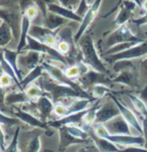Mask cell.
<instances>
[{
    "label": "cell",
    "instance_id": "277c9868",
    "mask_svg": "<svg viewBox=\"0 0 147 152\" xmlns=\"http://www.w3.org/2000/svg\"><path fill=\"white\" fill-rule=\"evenodd\" d=\"M42 66L43 69H45V72L48 75V77H50L53 81H55L61 85H66V86L72 87L73 89L77 90V91L82 93V94L89 95L83 88H82V86L79 83H76L74 80L69 79L68 77L66 76V74H64V69L59 68L58 66L53 65V64L48 63V61H43V63H42Z\"/></svg>",
    "mask_w": 147,
    "mask_h": 152
},
{
    "label": "cell",
    "instance_id": "603a6c76",
    "mask_svg": "<svg viewBox=\"0 0 147 152\" xmlns=\"http://www.w3.org/2000/svg\"><path fill=\"white\" fill-rule=\"evenodd\" d=\"M18 56H19V53H17L16 50H11V48H5V50H3V58L9 64L10 66L13 69V71L15 72V74H16L17 78H18V81L20 83V81H21L23 78L21 75H20L19 69H18V64H17Z\"/></svg>",
    "mask_w": 147,
    "mask_h": 152
},
{
    "label": "cell",
    "instance_id": "7dc6e473",
    "mask_svg": "<svg viewBox=\"0 0 147 152\" xmlns=\"http://www.w3.org/2000/svg\"><path fill=\"white\" fill-rule=\"evenodd\" d=\"M141 98L144 100H147V84L144 86L142 91H141Z\"/></svg>",
    "mask_w": 147,
    "mask_h": 152
},
{
    "label": "cell",
    "instance_id": "ffe728a7",
    "mask_svg": "<svg viewBox=\"0 0 147 152\" xmlns=\"http://www.w3.org/2000/svg\"><path fill=\"white\" fill-rule=\"evenodd\" d=\"M59 134H60V145H59V150L60 151L66 150L67 148L69 147L71 145H74V144H83L87 142L85 140H81V139L72 136L64 127H61L59 129Z\"/></svg>",
    "mask_w": 147,
    "mask_h": 152
},
{
    "label": "cell",
    "instance_id": "60d3db41",
    "mask_svg": "<svg viewBox=\"0 0 147 152\" xmlns=\"http://www.w3.org/2000/svg\"><path fill=\"white\" fill-rule=\"evenodd\" d=\"M80 1L81 0H59V4H61V6L66 7L69 10L76 11L77 7L79 6Z\"/></svg>",
    "mask_w": 147,
    "mask_h": 152
},
{
    "label": "cell",
    "instance_id": "11a10c76",
    "mask_svg": "<svg viewBox=\"0 0 147 152\" xmlns=\"http://www.w3.org/2000/svg\"><path fill=\"white\" fill-rule=\"evenodd\" d=\"M0 12H1V9H0Z\"/></svg>",
    "mask_w": 147,
    "mask_h": 152
},
{
    "label": "cell",
    "instance_id": "4fadbf2b",
    "mask_svg": "<svg viewBox=\"0 0 147 152\" xmlns=\"http://www.w3.org/2000/svg\"><path fill=\"white\" fill-rule=\"evenodd\" d=\"M106 129L112 135H132L131 126L121 115L116 116L105 124Z\"/></svg>",
    "mask_w": 147,
    "mask_h": 152
},
{
    "label": "cell",
    "instance_id": "db71d44e",
    "mask_svg": "<svg viewBox=\"0 0 147 152\" xmlns=\"http://www.w3.org/2000/svg\"><path fill=\"white\" fill-rule=\"evenodd\" d=\"M2 22H3V19H2V18H1V17H0V25H1V24H2Z\"/></svg>",
    "mask_w": 147,
    "mask_h": 152
},
{
    "label": "cell",
    "instance_id": "9c48e42d",
    "mask_svg": "<svg viewBox=\"0 0 147 152\" xmlns=\"http://www.w3.org/2000/svg\"><path fill=\"white\" fill-rule=\"evenodd\" d=\"M103 0H96L95 3H93L91 6H90L89 10H88L87 14L83 17V20L80 23V26L77 30V32L75 33L74 35V40L75 42L78 43L79 40L81 39V37L86 33L87 29L89 28V26L91 25V23L94 21V19L96 18V16L98 15V12L100 10V7H101Z\"/></svg>",
    "mask_w": 147,
    "mask_h": 152
},
{
    "label": "cell",
    "instance_id": "7a4b0ae2",
    "mask_svg": "<svg viewBox=\"0 0 147 152\" xmlns=\"http://www.w3.org/2000/svg\"><path fill=\"white\" fill-rule=\"evenodd\" d=\"M42 90L53 102L60 103L66 99H95L90 95H85L73 89L72 87L61 85L56 82H53V80H43L42 81Z\"/></svg>",
    "mask_w": 147,
    "mask_h": 152
},
{
    "label": "cell",
    "instance_id": "83f0119b",
    "mask_svg": "<svg viewBox=\"0 0 147 152\" xmlns=\"http://www.w3.org/2000/svg\"><path fill=\"white\" fill-rule=\"evenodd\" d=\"M25 93H26V95L28 96L30 100H31L32 102H35L37 101L38 99H39L40 97H42L43 95L45 94V91L40 88L39 86H37V85L35 84H31L29 85L26 89H25Z\"/></svg>",
    "mask_w": 147,
    "mask_h": 152
},
{
    "label": "cell",
    "instance_id": "b9f144b4",
    "mask_svg": "<svg viewBox=\"0 0 147 152\" xmlns=\"http://www.w3.org/2000/svg\"><path fill=\"white\" fill-rule=\"evenodd\" d=\"M89 8H90V5L87 3L86 0H81V1H80L79 6L77 7V9H76V11H75V12H76V13L78 14L80 17H82V18H83L85 15L87 14Z\"/></svg>",
    "mask_w": 147,
    "mask_h": 152
},
{
    "label": "cell",
    "instance_id": "8d00e7d4",
    "mask_svg": "<svg viewBox=\"0 0 147 152\" xmlns=\"http://www.w3.org/2000/svg\"><path fill=\"white\" fill-rule=\"evenodd\" d=\"M42 148V141H40L39 136H35L30 140L29 144L27 145L24 152H39Z\"/></svg>",
    "mask_w": 147,
    "mask_h": 152
},
{
    "label": "cell",
    "instance_id": "d6a6232c",
    "mask_svg": "<svg viewBox=\"0 0 147 152\" xmlns=\"http://www.w3.org/2000/svg\"><path fill=\"white\" fill-rule=\"evenodd\" d=\"M20 128H16L15 132L12 136V139L10 143L7 145V147L4 149L3 152H18V138H19Z\"/></svg>",
    "mask_w": 147,
    "mask_h": 152
},
{
    "label": "cell",
    "instance_id": "8992f818",
    "mask_svg": "<svg viewBox=\"0 0 147 152\" xmlns=\"http://www.w3.org/2000/svg\"><path fill=\"white\" fill-rule=\"evenodd\" d=\"M147 56V42L143 40L142 42H139L132 48H128L122 53H116V55L107 56V61L110 64H116L118 61H132L135 58H142Z\"/></svg>",
    "mask_w": 147,
    "mask_h": 152
},
{
    "label": "cell",
    "instance_id": "d6986e66",
    "mask_svg": "<svg viewBox=\"0 0 147 152\" xmlns=\"http://www.w3.org/2000/svg\"><path fill=\"white\" fill-rule=\"evenodd\" d=\"M69 21V20L64 18V17L60 16V15L48 11L45 16H43L42 25L45 27L48 28V29L53 30V31H56V30L60 29L61 27L64 26Z\"/></svg>",
    "mask_w": 147,
    "mask_h": 152
},
{
    "label": "cell",
    "instance_id": "4dcf8cb0",
    "mask_svg": "<svg viewBox=\"0 0 147 152\" xmlns=\"http://www.w3.org/2000/svg\"><path fill=\"white\" fill-rule=\"evenodd\" d=\"M98 105H94V106L90 107L89 109L86 110V113L84 115V124L86 125H92L93 123L96 122V115L98 110Z\"/></svg>",
    "mask_w": 147,
    "mask_h": 152
},
{
    "label": "cell",
    "instance_id": "484cf974",
    "mask_svg": "<svg viewBox=\"0 0 147 152\" xmlns=\"http://www.w3.org/2000/svg\"><path fill=\"white\" fill-rule=\"evenodd\" d=\"M92 138L100 152H119V149L116 146V144L111 142L108 139L99 137L95 134L92 136Z\"/></svg>",
    "mask_w": 147,
    "mask_h": 152
},
{
    "label": "cell",
    "instance_id": "7c38bea8",
    "mask_svg": "<svg viewBox=\"0 0 147 152\" xmlns=\"http://www.w3.org/2000/svg\"><path fill=\"white\" fill-rule=\"evenodd\" d=\"M137 3L134 0H123L122 4L120 6L119 12L114 19V24L116 26H122L126 25L128 21H131L133 18V12L137 7Z\"/></svg>",
    "mask_w": 147,
    "mask_h": 152
},
{
    "label": "cell",
    "instance_id": "836d02e7",
    "mask_svg": "<svg viewBox=\"0 0 147 152\" xmlns=\"http://www.w3.org/2000/svg\"><path fill=\"white\" fill-rule=\"evenodd\" d=\"M131 81H132V74L129 73V71H121V73L112 80V83L131 85Z\"/></svg>",
    "mask_w": 147,
    "mask_h": 152
},
{
    "label": "cell",
    "instance_id": "52a82bcc",
    "mask_svg": "<svg viewBox=\"0 0 147 152\" xmlns=\"http://www.w3.org/2000/svg\"><path fill=\"white\" fill-rule=\"evenodd\" d=\"M28 35L51 48H56L59 42V37L55 31L45 27L43 25L31 24Z\"/></svg>",
    "mask_w": 147,
    "mask_h": 152
},
{
    "label": "cell",
    "instance_id": "e575fe53",
    "mask_svg": "<svg viewBox=\"0 0 147 152\" xmlns=\"http://www.w3.org/2000/svg\"><path fill=\"white\" fill-rule=\"evenodd\" d=\"M72 45H73L72 42L61 39V40H59L58 45H56V50H58L61 56H68L69 53V51H71Z\"/></svg>",
    "mask_w": 147,
    "mask_h": 152
},
{
    "label": "cell",
    "instance_id": "f546056e",
    "mask_svg": "<svg viewBox=\"0 0 147 152\" xmlns=\"http://www.w3.org/2000/svg\"><path fill=\"white\" fill-rule=\"evenodd\" d=\"M129 98H130L131 103H132L136 112L143 115V117H147V106H146L145 102H144L141 98H138V97L134 96V95H129Z\"/></svg>",
    "mask_w": 147,
    "mask_h": 152
},
{
    "label": "cell",
    "instance_id": "74e56055",
    "mask_svg": "<svg viewBox=\"0 0 147 152\" xmlns=\"http://www.w3.org/2000/svg\"><path fill=\"white\" fill-rule=\"evenodd\" d=\"M38 13H39V9H38V7L34 4H31V5H29V6H27L26 8L24 9V12H23V14L26 15L31 21H33V20L38 16Z\"/></svg>",
    "mask_w": 147,
    "mask_h": 152
},
{
    "label": "cell",
    "instance_id": "9f6ffc18",
    "mask_svg": "<svg viewBox=\"0 0 147 152\" xmlns=\"http://www.w3.org/2000/svg\"><path fill=\"white\" fill-rule=\"evenodd\" d=\"M0 152H2V151H1V150H0Z\"/></svg>",
    "mask_w": 147,
    "mask_h": 152
},
{
    "label": "cell",
    "instance_id": "d4e9b609",
    "mask_svg": "<svg viewBox=\"0 0 147 152\" xmlns=\"http://www.w3.org/2000/svg\"><path fill=\"white\" fill-rule=\"evenodd\" d=\"M32 102L28 98L25 92H12L9 94L5 95L4 103L6 105H15V104H27V103Z\"/></svg>",
    "mask_w": 147,
    "mask_h": 152
},
{
    "label": "cell",
    "instance_id": "9a60e30c",
    "mask_svg": "<svg viewBox=\"0 0 147 152\" xmlns=\"http://www.w3.org/2000/svg\"><path fill=\"white\" fill-rule=\"evenodd\" d=\"M86 113V110L82 111L79 113H74V114H69L66 117L63 118H59L56 120H51L48 121V124L50 127L55 128V129H60V128L64 127V126H68V125H78L80 126L81 124L84 123V115Z\"/></svg>",
    "mask_w": 147,
    "mask_h": 152
},
{
    "label": "cell",
    "instance_id": "bcb514c9",
    "mask_svg": "<svg viewBox=\"0 0 147 152\" xmlns=\"http://www.w3.org/2000/svg\"><path fill=\"white\" fill-rule=\"evenodd\" d=\"M5 148H6V144H5V134L1 127V124H0V150L3 152Z\"/></svg>",
    "mask_w": 147,
    "mask_h": 152
},
{
    "label": "cell",
    "instance_id": "7bdbcfd3",
    "mask_svg": "<svg viewBox=\"0 0 147 152\" xmlns=\"http://www.w3.org/2000/svg\"><path fill=\"white\" fill-rule=\"evenodd\" d=\"M139 73H140V78L145 81V85L147 84V58L140 63L139 66Z\"/></svg>",
    "mask_w": 147,
    "mask_h": 152
},
{
    "label": "cell",
    "instance_id": "ac0fdd59",
    "mask_svg": "<svg viewBox=\"0 0 147 152\" xmlns=\"http://www.w3.org/2000/svg\"><path fill=\"white\" fill-rule=\"evenodd\" d=\"M46 9H48V11L60 15V16L64 17V18H66L68 20H71V21L81 23L82 20H83V18L80 17L75 11L66 8V7L61 6V5L59 3H51V4L46 5Z\"/></svg>",
    "mask_w": 147,
    "mask_h": 152
},
{
    "label": "cell",
    "instance_id": "3957f363",
    "mask_svg": "<svg viewBox=\"0 0 147 152\" xmlns=\"http://www.w3.org/2000/svg\"><path fill=\"white\" fill-rule=\"evenodd\" d=\"M94 134L99 137L105 138L110 140L116 145H123V146H141V147H146L145 139L142 135H112L108 132L106 129L105 125L97 124L94 129Z\"/></svg>",
    "mask_w": 147,
    "mask_h": 152
},
{
    "label": "cell",
    "instance_id": "2e32d148",
    "mask_svg": "<svg viewBox=\"0 0 147 152\" xmlns=\"http://www.w3.org/2000/svg\"><path fill=\"white\" fill-rule=\"evenodd\" d=\"M13 114L22 123H25V124L31 126V127L40 128V129H45V130H48V128H50L48 122H45L40 118L35 117L34 115L25 112L23 110H15Z\"/></svg>",
    "mask_w": 147,
    "mask_h": 152
},
{
    "label": "cell",
    "instance_id": "5bb4252c",
    "mask_svg": "<svg viewBox=\"0 0 147 152\" xmlns=\"http://www.w3.org/2000/svg\"><path fill=\"white\" fill-rule=\"evenodd\" d=\"M80 85L82 86L83 89L88 87H93L95 85L98 84H109L111 83V80H109L106 77V74H101V73H98V72L94 71V69H90L88 73H86L83 76H81L78 79Z\"/></svg>",
    "mask_w": 147,
    "mask_h": 152
},
{
    "label": "cell",
    "instance_id": "44dd1931",
    "mask_svg": "<svg viewBox=\"0 0 147 152\" xmlns=\"http://www.w3.org/2000/svg\"><path fill=\"white\" fill-rule=\"evenodd\" d=\"M43 73H45V69H43L42 66V65L37 66V68L33 69L31 72H29L27 75H25V76L23 77V79L20 81V83H19L18 89L21 92H24L25 89H26L29 85L33 84V82L34 81H37V80L42 78V77L43 76Z\"/></svg>",
    "mask_w": 147,
    "mask_h": 152
},
{
    "label": "cell",
    "instance_id": "ee69618b",
    "mask_svg": "<svg viewBox=\"0 0 147 152\" xmlns=\"http://www.w3.org/2000/svg\"><path fill=\"white\" fill-rule=\"evenodd\" d=\"M119 152H147L146 147H141V146H128Z\"/></svg>",
    "mask_w": 147,
    "mask_h": 152
},
{
    "label": "cell",
    "instance_id": "f907efd6",
    "mask_svg": "<svg viewBox=\"0 0 147 152\" xmlns=\"http://www.w3.org/2000/svg\"><path fill=\"white\" fill-rule=\"evenodd\" d=\"M77 152H88V150H87V149H86V148H85V147H83V148L79 149V150H78V151H77Z\"/></svg>",
    "mask_w": 147,
    "mask_h": 152
},
{
    "label": "cell",
    "instance_id": "6da1fadb",
    "mask_svg": "<svg viewBox=\"0 0 147 152\" xmlns=\"http://www.w3.org/2000/svg\"><path fill=\"white\" fill-rule=\"evenodd\" d=\"M78 45L83 56V61L90 69L101 74H107L108 69L99 56L91 34L85 33L79 40Z\"/></svg>",
    "mask_w": 147,
    "mask_h": 152
},
{
    "label": "cell",
    "instance_id": "816d5d0a",
    "mask_svg": "<svg viewBox=\"0 0 147 152\" xmlns=\"http://www.w3.org/2000/svg\"><path fill=\"white\" fill-rule=\"evenodd\" d=\"M134 1L139 5V7H141V2H142V0H134Z\"/></svg>",
    "mask_w": 147,
    "mask_h": 152
},
{
    "label": "cell",
    "instance_id": "cb8c5ba5",
    "mask_svg": "<svg viewBox=\"0 0 147 152\" xmlns=\"http://www.w3.org/2000/svg\"><path fill=\"white\" fill-rule=\"evenodd\" d=\"M89 71H90V68L84 63V61L76 64V65H73V66H69L67 69H64L66 76L71 80L79 79L80 77L88 73Z\"/></svg>",
    "mask_w": 147,
    "mask_h": 152
},
{
    "label": "cell",
    "instance_id": "30bf717a",
    "mask_svg": "<svg viewBox=\"0 0 147 152\" xmlns=\"http://www.w3.org/2000/svg\"><path fill=\"white\" fill-rule=\"evenodd\" d=\"M110 98L114 101V103L117 105L118 109L120 111V115L122 116L124 119L127 121L128 124L131 126L132 128H134L136 131H138L140 135L143 136V129H142V126H141L140 122H139L138 118L136 117V115L134 114V112L132 110H130L129 108L126 106L125 104H123L122 102L118 99L117 97H115L114 95L111 94L110 95Z\"/></svg>",
    "mask_w": 147,
    "mask_h": 152
},
{
    "label": "cell",
    "instance_id": "d590c367",
    "mask_svg": "<svg viewBox=\"0 0 147 152\" xmlns=\"http://www.w3.org/2000/svg\"><path fill=\"white\" fill-rule=\"evenodd\" d=\"M21 122L20 120L17 119L16 117H10V116L5 115L4 113L0 112V124L4 126H14L18 125Z\"/></svg>",
    "mask_w": 147,
    "mask_h": 152
},
{
    "label": "cell",
    "instance_id": "8fae6325",
    "mask_svg": "<svg viewBox=\"0 0 147 152\" xmlns=\"http://www.w3.org/2000/svg\"><path fill=\"white\" fill-rule=\"evenodd\" d=\"M118 115H120V111L114 101L111 99L110 101L104 103L102 106L98 108L96 115V123L97 124L105 125L106 123L109 122L110 120H112L113 118H115Z\"/></svg>",
    "mask_w": 147,
    "mask_h": 152
},
{
    "label": "cell",
    "instance_id": "ab89813d",
    "mask_svg": "<svg viewBox=\"0 0 147 152\" xmlns=\"http://www.w3.org/2000/svg\"><path fill=\"white\" fill-rule=\"evenodd\" d=\"M15 85L14 80L11 78L10 76H8L7 74H2L0 75V88L4 89V88H8L12 85Z\"/></svg>",
    "mask_w": 147,
    "mask_h": 152
},
{
    "label": "cell",
    "instance_id": "ba28073f",
    "mask_svg": "<svg viewBox=\"0 0 147 152\" xmlns=\"http://www.w3.org/2000/svg\"><path fill=\"white\" fill-rule=\"evenodd\" d=\"M42 56V53L32 50L22 51V53H19L17 64H18V69L20 75L22 76V78H23L22 73H25V75H27L33 69H35L37 66H39L38 64L40 63Z\"/></svg>",
    "mask_w": 147,
    "mask_h": 152
},
{
    "label": "cell",
    "instance_id": "e0dca14e",
    "mask_svg": "<svg viewBox=\"0 0 147 152\" xmlns=\"http://www.w3.org/2000/svg\"><path fill=\"white\" fill-rule=\"evenodd\" d=\"M35 108L38 111L40 115V119L46 122V120L50 117V115L53 113V109H55V104L53 101L50 99L46 94L40 97L37 101L33 102Z\"/></svg>",
    "mask_w": 147,
    "mask_h": 152
},
{
    "label": "cell",
    "instance_id": "4316f807",
    "mask_svg": "<svg viewBox=\"0 0 147 152\" xmlns=\"http://www.w3.org/2000/svg\"><path fill=\"white\" fill-rule=\"evenodd\" d=\"M13 40V33L11 28L6 22H2L0 25V48L8 46Z\"/></svg>",
    "mask_w": 147,
    "mask_h": 152
},
{
    "label": "cell",
    "instance_id": "f5cc1de1",
    "mask_svg": "<svg viewBox=\"0 0 147 152\" xmlns=\"http://www.w3.org/2000/svg\"><path fill=\"white\" fill-rule=\"evenodd\" d=\"M2 58H3V51H1V53H0V60H1Z\"/></svg>",
    "mask_w": 147,
    "mask_h": 152
},
{
    "label": "cell",
    "instance_id": "5b68a950",
    "mask_svg": "<svg viewBox=\"0 0 147 152\" xmlns=\"http://www.w3.org/2000/svg\"><path fill=\"white\" fill-rule=\"evenodd\" d=\"M142 42L143 39L136 37L127 25H122V26L117 27V29H115L114 31H112L108 35L105 45L106 48L109 50L110 48H112L114 45H117L119 43H123V42Z\"/></svg>",
    "mask_w": 147,
    "mask_h": 152
},
{
    "label": "cell",
    "instance_id": "f35d334b",
    "mask_svg": "<svg viewBox=\"0 0 147 152\" xmlns=\"http://www.w3.org/2000/svg\"><path fill=\"white\" fill-rule=\"evenodd\" d=\"M53 114H56L59 118H63L68 116V107L63 103H56L53 109Z\"/></svg>",
    "mask_w": 147,
    "mask_h": 152
},
{
    "label": "cell",
    "instance_id": "7402d4cb",
    "mask_svg": "<svg viewBox=\"0 0 147 152\" xmlns=\"http://www.w3.org/2000/svg\"><path fill=\"white\" fill-rule=\"evenodd\" d=\"M31 20H30L26 15L22 14V18H21V30H20V37H19V42L18 45L16 46V50L17 53H22L24 50L25 45H26L27 42V37H28V32L29 29L31 27Z\"/></svg>",
    "mask_w": 147,
    "mask_h": 152
},
{
    "label": "cell",
    "instance_id": "681fc988",
    "mask_svg": "<svg viewBox=\"0 0 147 152\" xmlns=\"http://www.w3.org/2000/svg\"><path fill=\"white\" fill-rule=\"evenodd\" d=\"M86 1H87V3L91 6L93 3H95V2H96V0H86Z\"/></svg>",
    "mask_w": 147,
    "mask_h": 152
},
{
    "label": "cell",
    "instance_id": "c3c4849f",
    "mask_svg": "<svg viewBox=\"0 0 147 152\" xmlns=\"http://www.w3.org/2000/svg\"><path fill=\"white\" fill-rule=\"evenodd\" d=\"M141 8L145 11V13H147V0H142V2H141Z\"/></svg>",
    "mask_w": 147,
    "mask_h": 152
},
{
    "label": "cell",
    "instance_id": "f6af8a7d",
    "mask_svg": "<svg viewBox=\"0 0 147 152\" xmlns=\"http://www.w3.org/2000/svg\"><path fill=\"white\" fill-rule=\"evenodd\" d=\"M131 22L134 23L135 25H137V26H142L144 24H147V13L142 15L139 18H133L131 20Z\"/></svg>",
    "mask_w": 147,
    "mask_h": 152
},
{
    "label": "cell",
    "instance_id": "f1b7e54d",
    "mask_svg": "<svg viewBox=\"0 0 147 152\" xmlns=\"http://www.w3.org/2000/svg\"><path fill=\"white\" fill-rule=\"evenodd\" d=\"M64 127L66 128V130L68 131L72 136H74V137L81 139V140H85V141H87L88 139H89V134L78 125H68V126H64Z\"/></svg>",
    "mask_w": 147,
    "mask_h": 152
},
{
    "label": "cell",
    "instance_id": "1f68e13d",
    "mask_svg": "<svg viewBox=\"0 0 147 152\" xmlns=\"http://www.w3.org/2000/svg\"><path fill=\"white\" fill-rule=\"evenodd\" d=\"M108 93H109V88L104 84H98L92 87V95L95 99H101Z\"/></svg>",
    "mask_w": 147,
    "mask_h": 152
}]
</instances>
